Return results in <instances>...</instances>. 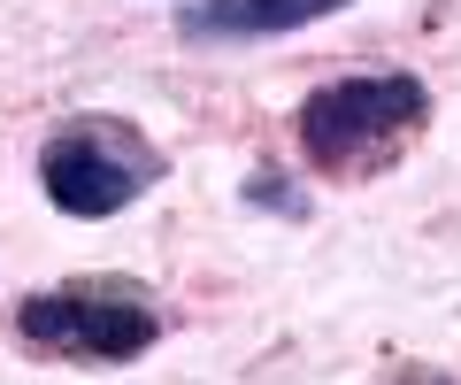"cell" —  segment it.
<instances>
[{
  "mask_svg": "<svg viewBox=\"0 0 461 385\" xmlns=\"http://www.w3.org/2000/svg\"><path fill=\"white\" fill-rule=\"evenodd\" d=\"M16 339L62 362H131L162 339V308L131 278H69L16 301Z\"/></svg>",
  "mask_w": 461,
  "mask_h": 385,
  "instance_id": "obj_2",
  "label": "cell"
},
{
  "mask_svg": "<svg viewBox=\"0 0 461 385\" xmlns=\"http://www.w3.org/2000/svg\"><path fill=\"white\" fill-rule=\"evenodd\" d=\"M393 385H454V378H438V370H408V378H393Z\"/></svg>",
  "mask_w": 461,
  "mask_h": 385,
  "instance_id": "obj_5",
  "label": "cell"
},
{
  "mask_svg": "<svg viewBox=\"0 0 461 385\" xmlns=\"http://www.w3.org/2000/svg\"><path fill=\"white\" fill-rule=\"evenodd\" d=\"M339 8L346 0H185L177 32L193 39V47H215V39H277V32L339 16Z\"/></svg>",
  "mask_w": 461,
  "mask_h": 385,
  "instance_id": "obj_4",
  "label": "cell"
},
{
  "mask_svg": "<svg viewBox=\"0 0 461 385\" xmlns=\"http://www.w3.org/2000/svg\"><path fill=\"white\" fill-rule=\"evenodd\" d=\"M300 154H308L323 178H369L400 154V139H415L430 124V93L408 69H384V78H330L300 101Z\"/></svg>",
  "mask_w": 461,
  "mask_h": 385,
  "instance_id": "obj_1",
  "label": "cell"
},
{
  "mask_svg": "<svg viewBox=\"0 0 461 385\" xmlns=\"http://www.w3.org/2000/svg\"><path fill=\"white\" fill-rule=\"evenodd\" d=\"M154 170H162L154 147H139L123 124H100V116H77L69 132L47 139V154H39L47 201L62 208V216H77V224H100V216H115V208H131Z\"/></svg>",
  "mask_w": 461,
  "mask_h": 385,
  "instance_id": "obj_3",
  "label": "cell"
}]
</instances>
